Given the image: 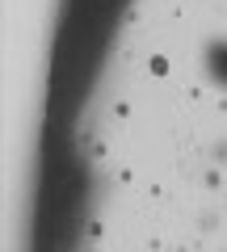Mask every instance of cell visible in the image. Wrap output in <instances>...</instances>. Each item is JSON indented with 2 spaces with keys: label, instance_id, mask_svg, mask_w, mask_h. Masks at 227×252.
Here are the masks:
<instances>
[{
  "label": "cell",
  "instance_id": "cell-1",
  "mask_svg": "<svg viewBox=\"0 0 227 252\" xmlns=\"http://www.w3.org/2000/svg\"><path fill=\"white\" fill-rule=\"evenodd\" d=\"M118 80H130L143 97L177 105L181 93L198 80V72H194V30L147 26L143 34L122 38Z\"/></svg>",
  "mask_w": 227,
  "mask_h": 252
},
{
  "label": "cell",
  "instance_id": "cell-2",
  "mask_svg": "<svg viewBox=\"0 0 227 252\" xmlns=\"http://www.w3.org/2000/svg\"><path fill=\"white\" fill-rule=\"evenodd\" d=\"M194 72L210 97L227 101V21H210L194 30Z\"/></svg>",
  "mask_w": 227,
  "mask_h": 252
}]
</instances>
